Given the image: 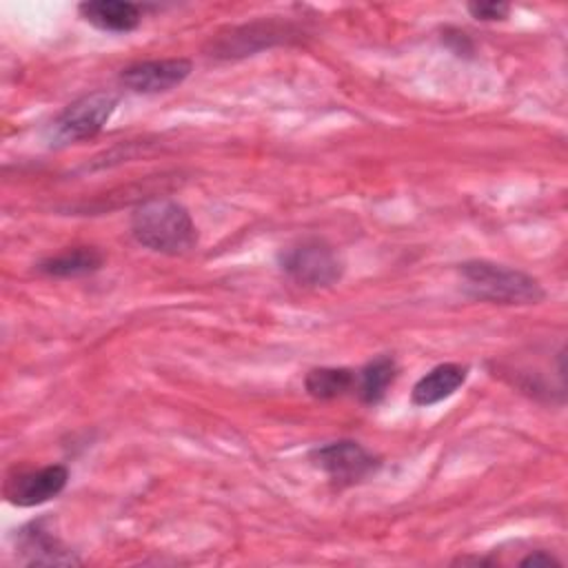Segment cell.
<instances>
[{"label":"cell","mask_w":568,"mask_h":568,"mask_svg":"<svg viewBox=\"0 0 568 568\" xmlns=\"http://www.w3.org/2000/svg\"><path fill=\"white\" fill-rule=\"evenodd\" d=\"M133 240L162 255H184L197 244V226L191 213L171 197H151L131 213Z\"/></svg>","instance_id":"obj_1"},{"label":"cell","mask_w":568,"mask_h":568,"mask_svg":"<svg viewBox=\"0 0 568 568\" xmlns=\"http://www.w3.org/2000/svg\"><path fill=\"white\" fill-rule=\"evenodd\" d=\"M462 288L468 297L493 304H537L546 297L537 277L521 268L488 260H468L457 266Z\"/></svg>","instance_id":"obj_2"},{"label":"cell","mask_w":568,"mask_h":568,"mask_svg":"<svg viewBox=\"0 0 568 568\" xmlns=\"http://www.w3.org/2000/svg\"><path fill=\"white\" fill-rule=\"evenodd\" d=\"M280 268L300 286H331L344 275V260L333 244L322 237H304L288 244L280 257Z\"/></svg>","instance_id":"obj_3"},{"label":"cell","mask_w":568,"mask_h":568,"mask_svg":"<svg viewBox=\"0 0 568 568\" xmlns=\"http://www.w3.org/2000/svg\"><path fill=\"white\" fill-rule=\"evenodd\" d=\"M118 106V95L111 91L87 93L67 104L53 120L51 133L55 142L69 144L95 138Z\"/></svg>","instance_id":"obj_4"},{"label":"cell","mask_w":568,"mask_h":568,"mask_svg":"<svg viewBox=\"0 0 568 568\" xmlns=\"http://www.w3.org/2000/svg\"><path fill=\"white\" fill-rule=\"evenodd\" d=\"M311 462L337 486H353L379 468V459L353 439H337L311 450Z\"/></svg>","instance_id":"obj_5"},{"label":"cell","mask_w":568,"mask_h":568,"mask_svg":"<svg viewBox=\"0 0 568 568\" xmlns=\"http://www.w3.org/2000/svg\"><path fill=\"white\" fill-rule=\"evenodd\" d=\"M69 481V468L62 464H49L42 468L16 470L4 484V497L20 508L40 506L58 497Z\"/></svg>","instance_id":"obj_6"},{"label":"cell","mask_w":568,"mask_h":568,"mask_svg":"<svg viewBox=\"0 0 568 568\" xmlns=\"http://www.w3.org/2000/svg\"><path fill=\"white\" fill-rule=\"evenodd\" d=\"M16 548L27 566H78L80 557L53 532L51 519L40 517L18 530Z\"/></svg>","instance_id":"obj_7"},{"label":"cell","mask_w":568,"mask_h":568,"mask_svg":"<svg viewBox=\"0 0 568 568\" xmlns=\"http://www.w3.org/2000/svg\"><path fill=\"white\" fill-rule=\"evenodd\" d=\"M193 71L186 58H162L129 64L120 71V84L133 93H164L180 87Z\"/></svg>","instance_id":"obj_8"},{"label":"cell","mask_w":568,"mask_h":568,"mask_svg":"<svg viewBox=\"0 0 568 568\" xmlns=\"http://www.w3.org/2000/svg\"><path fill=\"white\" fill-rule=\"evenodd\" d=\"M291 24H277V22H251L242 24L229 31V36L217 33L211 38L209 55L211 58H244L251 55L264 47H271L275 42H284L286 36H293Z\"/></svg>","instance_id":"obj_9"},{"label":"cell","mask_w":568,"mask_h":568,"mask_svg":"<svg viewBox=\"0 0 568 568\" xmlns=\"http://www.w3.org/2000/svg\"><path fill=\"white\" fill-rule=\"evenodd\" d=\"M80 16L100 31L129 33L142 22V7L122 0H93L78 4Z\"/></svg>","instance_id":"obj_10"},{"label":"cell","mask_w":568,"mask_h":568,"mask_svg":"<svg viewBox=\"0 0 568 568\" xmlns=\"http://www.w3.org/2000/svg\"><path fill=\"white\" fill-rule=\"evenodd\" d=\"M468 377V368L462 364H439L430 368L426 375H422L410 393V402L415 406H433L437 402L448 399L459 386H464Z\"/></svg>","instance_id":"obj_11"},{"label":"cell","mask_w":568,"mask_h":568,"mask_svg":"<svg viewBox=\"0 0 568 568\" xmlns=\"http://www.w3.org/2000/svg\"><path fill=\"white\" fill-rule=\"evenodd\" d=\"M104 255L95 246H73L38 262V271L47 277H82L102 268Z\"/></svg>","instance_id":"obj_12"},{"label":"cell","mask_w":568,"mask_h":568,"mask_svg":"<svg viewBox=\"0 0 568 568\" xmlns=\"http://www.w3.org/2000/svg\"><path fill=\"white\" fill-rule=\"evenodd\" d=\"M397 377V364L390 355H379L375 359H371L368 364H364L357 375H355V393L359 395V399L368 406L379 404L390 384Z\"/></svg>","instance_id":"obj_13"},{"label":"cell","mask_w":568,"mask_h":568,"mask_svg":"<svg viewBox=\"0 0 568 568\" xmlns=\"http://www.w3.org/2000/svg\"><path fill=\"white\" fill-rule=\"evenodd\" d=\"M355 371L344 366L311 368L304 377V388L315 399H337L348 390H355Z\"/></svg>","instance_id":"obj_14"},{"label":"cell","mask_w":568,"mask_h":568,"mask_svg":"<svg viewBox=\"0 0 568 568\" xmlns=\"http://www.w3.org/2000/svg\"><path fill=\"white\" fill-rule=\"evenodd\" d=\"M468 13L477 20L490 22V20H506L510 13V4L506 2H468Z\"/></svg>","instance_id":"obj_15"},{"label":"cell","mask_w":568,"mask_h":568,"mask_svg":"<svg viewBox=\"0 0 568 568\" xmlns=\"http://www.w3.org/2000/svg\"><path fill=\"white\" fill-rule=\"evenodd\" d=\"M448 49H453V53L457 55H470L473 53V42L468 40V36L464 31H457V29H446L444 31V38Z\"/></svg>","instance_id":"obj_16"},{"label":"cell","mask_w":568,"mask_h":568,"mask_svg":"<svg viewBox=\"0 0 568 568\" xmlns=\"http://www.w3.org/2000/svg\"><path fill=\"white\" fill-rule=\"evenodd\" d=\"M519 566H532V568H559V566H561V561H559L555 555L546 552V550H535V552L526 555V557L519 561Z\"/></svg>","instance_id":"obj_17"}]
</instances>
